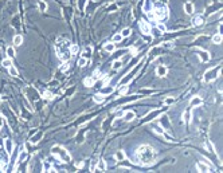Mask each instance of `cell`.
<instances>
[{"label": "cell", "instance_id": "obj_26", "mask_svg": "<svg viewBox=\"0 0 223 173\" xmlns=\"http://www.w3.org/2000/svg\"><path fill=\"white\" fill-rule=\"evenodd\" d=\"M23 43V36L22 35H15V38H14V46L15 47H18V46H20Z\"/></svg>", "mask_w": 223, "mask_h": 173}, {"label": "cell", "instance_id": "obj_1", "mask_svg": "<svg viewBox=\"0 0 223 173\" xmlns=\"http://www.w3.org/2000/svg\"><path fill=\"white\" fill-rule=\"evenodd\" d=\"M156 160V150L149 145H141L136 150V163L141 166L152 165Z\"/></svg>", "mask_w": 223, "mask_h": 173}, {"label": "cell", "instance_id": "obj_33", "mask_svg": "<svg viewBox=\"0 0 223 173\" xmlns=\"http://www.w3.org/2000/svg\"><path fill=\"white\" fill-rule=\"evenodd\" d=\"M106 9L109 11V12H116L117 9H118V6H117L116 3H113V4H110V6H108L106 7Z\"/></svg>", "mask_w": 223, "mask_h": 173}, {"label": "cell", "instance_id": "obj_35", "mask_svg": "<svg viewBox=\"0 0 223 173\" xmlns=\"http://www.w3.org/2000/svg\"><path fill=\"white\" fill-rule=\"evenodd\" d=\"M7 55H8V58H14L15 56V48L14 47H8L7 48Z\"/></svg>", "mask_w": 223, "mask_h": 173}, {"label": "cell", "instance_id": "obj_20", "mask_svg": "<svg viewBox=\"0 0 223 173\" xmlns=\"http://www.w3.org/2000/svg\"><path fill=\"white\" fill-rule=\"evenodd\" d=\"M125 121H133L134 120V111H131V110H129V111H125L124 113V117H122Z\"/></svg>", "mask_w": 223, "mask_h": 173}, {"label": "cell", "instance_id": "obj_51", "mask_svg": "<svg viewBox=\"0 0 223 173\" xmlns=\"http://www.w3.org/2000/svg\"><path fill=\"white\" fill-rule=\"evenodd\" d=\"M155 132H156L157 134H163V133L165 132V130H164V129H161L160 126H155Z\"/></svg>", "mask_w": 223, "mask_h": 173}, {"label": "cell", "instance_id": "obj_28", "mask_svg": "<svg viewBox=\"0 0 223 173\" xmlns=\"http://www.w3.org/2000/svg\"><path fill=\"white\" fill-rule=\"evenodd\" d=\"M113 91H114V87H113V86H109V87H103V89H102V91H101V94L106 95V94H112Z\"/></svg>", "mask_w": 223, "mask_h": 173}, {"label": "cell", "instance_id": "obj_16", "mask_svg": "<svg viewBox=\"0 0 223 173\" xmlns=\"http://www.w3.org/2000/svg\"><path fill=\"white\" fill-rule=\"evenodd\" d=\"M91 52H93V47H91V46H87V47H85V50L82 51V58H86V59H90Z\"/></svg>", "mask_w": 223, "mask_h": 173}, {"label": "cell", "instance_id": "obj_13", "mask_svg": "<svg viewBox=\"0 0 223 173\" xmlns=\"http://www.w3.org/2000/svg\"><path fill=\"white\" fill-rule=\"evenodd\" d=\"M167 67L165 66H159L157 68H156V75L157 77H160V78H163V77H165L167 75Z\"/></svg>", "mask_w": 223, "mask_h": 173}, {"label": "cell", "instance_id": "obj_56", "mask_svg": "<svg viewBox=\"0 0 223 173\" xmlns=\"http://www.w3.org/2000/svg\"><path fill=\"white\" fill-rule=\"evenodd\" d=\"M56 85H58L56 80H55V82H51V83H50V86H51V87H54V86H56Z\"/></svg>", "mask_w": 223, "mask_h": 173}, {"label": "cell", "instance_id": "obj_3", "mask_svg": "<svg viewBox=\"0 0 223 173\" xmlns=\"http://www.w3.org/2000/svg\"><path fill=\"white\" fill-rule=\"evenodd\" d=\"M51 154L55 156L58 160L61 161V163H70L71 161V156H70V153L66 150L65 148L59 146V145H55L51 148Z\"/></svg>", "mask_w": 223, "mask_h": 173}, {"label": "cell", "instance_id": "obj_52", "mask_svg": "<svg viewBox=\"0 0 223 173\" xmlns=\"http://www.w3.org/2000/svg\"><path fill=\"white\" fill-rule=\"evenodd\" d=\"M101 77H102V75H101V71L96 70V71H94V78L97 79V78H101Z\"/></svg>", "mask_w": 223, "mask_h": 173}, {"label": "cell", "instance_id": "obj_6", "mask_svg": "<svg viewBox=\"0 0 223 173\" xmlns=\"http://www.w3.org/2000/svg\"><path fill=\"white\" fill-rule=\"evenodd\" d=\"M144 62H145V59H141V61H140V62H138V63H137V64H138V66H137V67H136V68H134V70H133V71H132V73H131V74H128V75H126V77H124V78H122V79H121V80H120V85H121V86H124V85H126V83H128V82H129V80H131V79H132V78H133V77H134V74H136V73H137V71H138V68H140V66H141V64H143V63H144Z\"/></svg>", "mask_w": 223, "mask_h": 173}, {"label": "cell", "instance_id": "obj_34", "mask_svg": "<svg viewBox=\"0 0 223 173\" xmlns=\"http://www.w3.org/2000/svg\"><path fill=\"white\" fill-rule=\"evenodd\" d=\"M43 170H44V172H53L54 169H53V166H51L50 163H44V164H43Z\"/></svg>", "mask_w": 223, "mask_h": 173}, {"label": "cell", "instance_id": "obj_58", "mask_svg": "<svg viewBox=\"0 0 223 173\" xmlns=\"http://www.w3.org/2000/svg\"><path fill=\"white\" fill-rule=\"evenodd\" d=\"M0 129H2V125H0Z\"/></svg>", "mask_w": 223, "mask_h": 173}, {"label": "cell", "instance_id": "obj_38", "mask_svg": "<svg viewBox=\"0 0 223 173\" xmlns=\"http://www.w3.org/2000/svg\"><path fill=\"white\" fill-rule=\"evenodd\" d=\"M153 93V90H151V89H141L140 90V94H145V95H149V94H152Z\"/></svg>", "mask_w": 223, "mask_h": 173}, {"label": "cell", "instance_id": "obj_55", "mask_svg": "<svg viewBox=\"0 0 223 173\" xmlns=\"http://www.w3.org/2000/svg\"><path fill=\"white\" fill-rule=\"evenodd\" d=\"M75 166H77L78 169H81L82 166H84V163H79V164H78V165H75Z\"/></svg>", "mask_w": 223, "mask_h": 173}, {"label": "cell", "instance_id": "obj_49", "mask_svg": "<svg viewBox=\"0 0 223 173\" xmlns=\"http://www.w3.org/2000/svg\"><path fill=\"white\" fill-rule=\"evenodd\" d=\"M128 89H129V86H125V85H124V87L120 89V94H121V95L126 94V93H128Z\"/></svg>", "mask_w": 223, "mask_h": 173}, {"label": "cell", "instance_id": "obj_11", "mask_svg": "<svg viewBox=\"0 0 223 173\" xmlns=\"http://www.w3.org/2000/svg\"><path fill=\"white\" fill-rule=\"evenodd\" d=\"M192 26L194 27H200L203 23H204V18L202 16V15H196L195 18H192Z\"/></svg>", "mask_w": 223, "mask_h": 173}, {"label": "cell", "instance_id": "obj_23", "mask_svg": "<svg viewBox=\"0 0 223 173\" xmlns=\"http://www.w3.org/2000/svg\"><path fill=\"white\" fill-rule=\"evenodd\" d=\"M38 8H39L40 12H46V11H47V3L42 2V0H38Z\"/></svg>", "mask_w": 223, "mask_h": 173}, {"label": "cell", "instance_id": "obj_30", "mask_svg": "<svg viewBox=\"0 0 223 173\" xmlns=\"http://www.w3.org/2000/svg\"><path fill=\"white\" fill-rule=\"evenodd\" d=\"M8 71H9V74L12 75V77H19V73H18V70H16V67H14V66H9V67H8Z\"/></svg>", "mask_w": 223, "mask_h": 173}, {"label": "cell", "instance_id": "obj_27", "mask_svg": "<svg viewBox=\"0 0 223 173\" xmlns=\"http://www.w3.org/2000/svg\"><path fill=\"white\" fill-rule=\"evenodd\" d=\"M222 40H223V38H222V34H216V35H214L212 36V42L215 43V44H220L222 43Z\"/></svg>", "mask_w": 223, "mask_h": 173}, {"label": "cell", "instance_id": "obj_57", "mask_svg": "<svg viewBox=\"0 0 223 173\" xmlns=\"http://www.w3.org/2000/svg\"><path fill=\"white\" fill-rule=\"evenodd\" d=\"M3 123V120H0V125H2Z\"/></svg>", "mask_w": 223, "mask_h": 173}, {"label": "cell", "instance_id": "obj_48", "mask_svg": "<svg viewBox=\"0 0 223 173\" xmlns=\"http://www.w3.org/2000/svg\"><path fill=\"white\" fill-rule=\"evenodd\" d=\"M7 169V161H0V170L4 172Z\"/></svg>", "mask_w": 223, "mask_h": 173}, {"label": "cell", "instance_id": "obj_53", "mask_svg": "<svg viewBox=\"0 0 223 173\" xmlns=\"http://www.w3.org/2000/svg\"><path fill=\"white\" fill-rule=\"evenodd\" d=\"M73 91H74V87H71V89H70V90H67V91H66L65 94H66V95H71V94H73Z\"/></svg>", "mask_w": 223, "mask_h": 173}, {"label": "cell", "instance_id": "obj_47", "mask_svg": "<svg viewBox=\"0 0 223 173\" xmlns=\"http://www.w3.org/2000/svg\"><path fill=\"white\" fill-rule=\"evenodd\" d=\"M160 47H165V48H172L173 47V43L172 42H165V43H163Z\"/></svg>", "mask_w": 223, "mask_h": 173}, {"label": "cell", "instance_id": "obj_12", "mask_svg": "<svg viewBox=\"0 0 223 173\" xmlns=\"http://www.w3.org/2000/svg\"><path fill=\"white\" fill-rule=\"evenodd\" d=\"M203 103V99L200 97H194L191 101H190V106L191 107H196V106H200Z\"/></svg>", "mask_w": 223, "mask_h": 173}, {"label": "cell", "instance_id": "obj_31", "mask_svg": "<svg viewBox=\"0 0 223 173\" xmlns=\"http://www.w3.org/2000/svg\"><path fill=\"white\" fill-rule=\"evenodd\" d=\"M87 63H89V59H86V58H82V56L79 58V61H78V66H79V67H85Z\"/></svg>", "mask_w": 223, "mask_h": 173}, {"label": "cell", "instance_id": "obj_29", "mask_svg": "<svg viewBox=\"0 0 223 173\" xmlns=\"http://www.w3.org/2000/svg\"><path fill=\"white\" fill-rule=\"evenodd\" d=\"M94 101H96L97 103H102V102L105 101V95L101 94V93H100V94H96V95H94Z\"/></svg>", "mask_w": 223, "mask_h": 173}, {"label": "cell", "instance_id": "obj_2", "mask_svg": "<svg viewBox=\"0 0 223 173\" xmlns=\"http://www.w3.org/2000/svg\"><path fill=\"white\" fill-rule=\"evenodd\" d=\"M70 42L66 40V39H62L59 38L55 43V51H56V55L59 58L61 61L63 62H69V59L71 58V52H70Z\"/></svg>", "mask_w": 223, "mask_h": 173}, {"label": "cell", "instance_id": "obj_19", "mask_svg": "<svg viewBox=\"0 0 223 173\" xmlns=\"http://www.w3.org/2000/svg\"><path fill=\"white\" fill-rule=\"evenodd\" d=\"M26 158H27V150H26L24 146H22V152H20V154H19V157H18V164L23 163Z\"/></svg>", "mask_w": 223, "mask_h": 173}, {"label": "cell", "instance_id": "obj_46", "mask_svg": "<svg viewBox=\"0 0 223 173\" xmlns=\"http://www.w3.org/2000/svg\"><path fill=\"white\" fill-rule=\"evenodd\" d=\"M85 2H86V0H78V7H79V11H84V9H85Z\"/></svg>", "mask_w": 223, "mask_h": 173}, {"label": "cell", "instance_id": "obj_22", "mask_svg": "<svg viewBox=\"0 0 223 173\" xmlns=\"http://www.w3.org/2000/svg\"><path fill=\"white\" fill-rule=\"evenodd\" d=\"M42 137H43V132H38L37 134L31 138V142H32V144H38V142L42 140Z\"/></svg>", "mask_w": 223, "mask_h": 173}, {"label": "cell", "instance_id": "obj_14", "mask_svg": "<svg viewBox=\"0 0 223 173\" xmlns=\"http://www.w3.org/2000/svg\"><path fill=\"white\" fill-rule=\"evenodd\" d=\"M96 80H97V79H96L94 77H87V78L84 79V85H85L86 87H91V86H94Z\"/></svg>", "mask_w": 223, "mask_h": 173}, {"label": "cell", "instance_id": "obj_10", "mask_svg": "<svg viewBox=\"0 0 223 173\" xmlns=\"http://www.w3.org/2000/svg\"><path fill=\"white\" fill-rule=\"evenodd\" d=\"M195 52L199 55V58H200V62H208L210 61V54L204 50H200V48H196Z\"/></svg>", "mask_w": 223, "mask_h": 173}, {"label": "cell", "instance_id": "obj_32", "mask_svg": "<svg viewBox=\"0 0 223 173\" xmlns=\"http://www.w3.org/2000/svg\"><path fill=\"white\" fill-rule=\"evenodd\" d=\"M116 158L118 160V161H124L125 160V153L122 152V150H118L116 153Z\"/></svg>", "mask_w": 223, "mask_h": 173}, {"label": "cell", "instance_id": "obj_50", "mask_svg": "<svg viewBox=\"0 0 223 173\" xmlns=\"http://www.w3.org/2000/svg\"><path fill=\"white\" fill-rule=\"evenodd\" d=\"M161 136H163V137H165V140H167V141H171V142L173 141V137H171V136H169V134H167L165 132H164Z\"/></svg>", "mask_w": 223, "mask_h": 173}, {"label": "cell", "instance_id": "obj_36", "mask_svg": "<svg viewBox=\"0 0 223 173\" xmlns=\"http://www.w3.org/2000/svg\"><path fill=\"white\" fill-rule=\"evenodd\" d=\"M78 50H79L78 44H71V46H70V52H71V55H73V54H77Z\"/></svg>", "mask_w": 223, "mask_h": 173}, {"label": "cell", "instance_id": "obj_9", "mask_svg": "<svg viewBox=\"0 0 223 173\" xmlns=\"http://www.w3.org/2000/svg\"><path fill=\"white\" fill-rule=\"evenodd\" d=\"M27 90H28L30 93H31V94H28L27 91H26L27 98H28L31 102H35V101H38V99H39V94H38V91L35 90V89H32V87H27Z\"/></svg>", "mask_w": 223, "mask_h": 173}, {"label": "cell", "instance_id": "obj_17", "mask_svg": "<svg viewBox=\"0 0 223 173\" xmlns=\"http://www.w3.org/2000/svg\"><path fill=\"white\" fill-rule=\"evenodd\" d=\"M4 145H6V152H7V154L11 156V154H12V148H14L12 141H11V140H6V141H4Z\"/></svg>", "mask_w": 223, "mask_h": 173}, {"label": "cell", "instance_id": "obj_25", "mask_svg": "<svg viewBox=\"0 0 223 173\" xmlns=\"http://www.w3.org/2000/svg\"><path fill=\"white\" fill-rule=\"evenodd\" d=\"M114 50H116L114 43H106V44H105V51H108L109 54H112Z\"/></svg>", "mask_w": 223, "mask_h": 173}, {"label": "cell", "instance_id": "obj_44", "mask_svg": "<svg viewBox=\"0 0 223 173\" xmlns=\"http://www.w3.org/2000/svg\"><path fill=\"white\" fill-rule=\"evenodd\" d=\"M121 40H122L121 34H116V35H113V42H121Z\"/></svg>", "mask_w": 223, "mask_h": 173}, {"label": "cell", "instance_id": "obj_54", "mask_svg": "<svg viewBox=\"0 0 223 173\" xmlns=\"http://www.w3.org/2000/svg\"><path fill=\"white\" fill-rule=\"evenodd\" d=\"M218 32L222 34V23H219V27H218Z\"/></svg>", "mask_w": 223, "mask_h": 173}, {"label": "cell", "instance_id": "obj_37", "mask_svg": "<svg viewBox=\"0 0 223 173\" xmlns=\"http://www.w3.org/2000/svg\"><path fill=\"white\" fill-rule=\"evenodd\" d=\"M3 66L4 67H9V66H12V59H11V58H7V59H4L3 61Z\"/></svg>", "mask_w": 223, "mask_h": 173}, {"label": "cell", "instance_id": "obj_43", "mask_svg": "<svg viewBox=\"0 0 223 173\" xmlns=\"http://www.w3.org/2000/svg\"><path fill=\"white\" fill-rule=\"evenodd\" d=\"M69 68H70L69 62H63V63H62V66H61V70H62V71H67Z\"/></svg>", "mask_w": 223, "mask_h": 173}, {"label": "cell", "instance_id": "obj_4", "mask_svg": "<svg viewBox=\"0 0 223 173\" xmlns=\"http://www.w3.org/2000/svg\"><path fill=\"white\" fill-rule=\"evenodd\" d=\"M152 14L155 16V20H164L168 18V9L161 2H156L153 4V11Z\"/></svg>", "mask_w": 223, "mask_h": 173}, {"label": "cell", "instance_id": "obj_45", "mask_svg": "<svg viewBox=\"0 0 223 173\" xmlns=\"http://www.w3.org/2000/svg\"><path fill=\"white\" fill-rule=\"evenodd\" d=\"M175 102V99L173 98H165V101H164V105H165V106H169V105H172V103Z\"/></svg>", "mask_w": 223, "mask_h": 173}, {"label": "cell", "instance_id": "obj_40", "mask_svg": "<svg viewBox=\"0 0 223 173\" xmlns=\"http://www.w3.org/2000/svg\"><path fill=\"white\" fill-rule=\"evenodd\" d=\"M131 28H124L122 31H121V35H122V38H125V36H129L131 35Z\"/></svg>", "mask_w": 223, "mask_h": 173}, {"label": "cell", "instance_id": "obj_7", "mask_svg": "<svg viewBox=\"0 0 223 173\" xmlns=\"http://www.w3.org/2000/svg\"><path fill=\"white\" fill-rule=\"evenodd\" d=\"M138 27H140V30H141V32L145 34V35H151V34H152V28L149 26V23L143 20V19L138 21Z\"/></svg>", "mask_w": 223, "mask_h": 173}, {"label": "cell", "instance_id": "obj_24", "mask_svg": "<svg viewBox=\"0 0 223 173\" xmlns=\"http://www.w3.org/2000/svg\"><path fill=\"white\" fill-rule=\"evenodd\" d=\"M106 163H105V160H100L98 161V165H97V169L98 170H101V172H103V170H106Z\"/></svg>", "mask_w": 223, "mask_h": 173}, {"label": "cell", "instance_id": "obj_21", "mask_svg": "<svg viewBox=\"0 0 223 173\" xmlns=\"http://www.w3.org/2000/svg\"><path fill=\"white\" fill-rule=\"evenodd\" d=\"M160 123L163 125V128H167V129L169 128V121H168V117L165 114H163L160 117Z\"/></svg>", "mask_w": 223, "mask_h": 173}, {"label": "cell", "instance_id": "obj_8", "mask_svg": "<svg viewBox=\"0 0 223 173\" xmlns=\"http://www.w3.org/2000/svg\"><path fill=\"white\" fill-rule=\"evenodd\" d=\"M167 110V107H164V109H161V110H155V111H152V113H149L148 115H145V118L141 121V123H147V122H149L151 120H153L156 115H159V114H161V113H164Z\"/></svg>", "mask_w": 223, "mask_h": 173}, {"label": "cell", "instance_id": "obj_39", "mask_svg": "<svg viewBox=\"0 0 223 173\" xmlns=\"http://www.w3.org/2000/svg\"><path fill=\"white\" fill-rule=\"evenodd\" d=\"M157 30H159L161 34H165V32H167V27L164 26V24H161V23H159V24H157Z\"/></svg>", "mask_w": 223, "mask_h": 173}, {"label": "cell", "instance_id": "obj_41", "mask_svg": "<svg viewBox=\"0 0 223 173\" xmlns=\"http://www.w3.org/2000/svg\"><path fill=\"white\" fill-rule=\"evenodd\" d=\"M121 66H122L121 61H114V62H113V68H114V70H118V68H121Z\"/></svg>", "mask_w": 223, "mask_h": 173}, {"label": "cell", "instance_id": "obj_15", "mask_svg": "<svg viewBox=\"0 0 223 173\" xmlns=\"http://www.w3.org/2000/svg\"><path fill=\"white\" fill-rule=\"evenodd\" d=\"M184 11H185V14L192 15L194 14V4L191 2H185L184 3Z\"/></svg>", "mask_w": 223, "mask_h": 173}, {"label": "cell", "instance_id": "obj_18", "mask_svg": "<svg viewBox=\"0 0 223 173\" xmlns=\"http://www.w3.org/2000/svg\"><path fill=\"white\" fill-rule=\"evenodd\" d=\"M196 169H198V172H208L210 170V166L207 165V164H204V163H199L196 164Z\"/></svg>", "mask_w": 223, "mask_h": 173}, {"label": "cell", "instance_id": "obj_5", "mask_svg": "<svg viewBox=\"0 0 223 173\" xmlns=\"http://www.w3.org/2000/svg\"><path fill=\"white\" fill-rule=\"evenodd\" d=\"M220 70H222V66H220V64H219L218 67H212V68H210V70H207L206 74H204V82L208 83V82H212V80H215V79L219 77Z\"/></svg>", "mask_w": 223, "mask_h": 173}, {"label": "cell", "instance_id": "obj_42", "mask_svg": "<svg viewBox=\"0 0 223 173\" xmlns=\"http://www.w3.org/2000/svg\"><path fill=\"white\" fill-rule=\"evenodd\" d=\"M43 98H46V99H53V98H54V94L50 93V91H44V93H43Z\"/></svg>", "mask_w": 223, "mask_h": 173}]
</instances>
